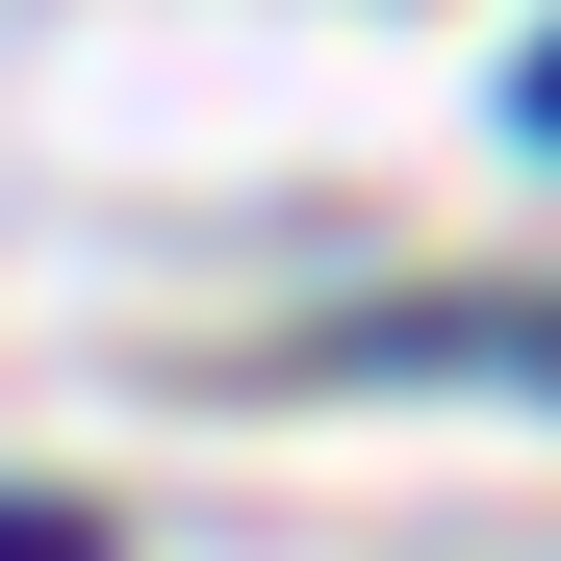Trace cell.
Masks as SVG:
<instances>
[{
  "label": "cell",
  "instance_id": "obj_1",
  "mask_svg": "<svg viewBox=\"0 0 561 561\" xmlns=\"http://www.w3.org/2000/svg\"><path fill=\"white\" fill-rule=\"evenodd\" d=\"M357 357H511V383H561V332H536V307H383Z\"/></svg>",
  "mask_w": 561,
  "mask_h": 561
},
{
  "label": "cell",
  "instance_id": "obj_2",
  "mask_svg": "<svg viewBox=\"0 0 561 561\" xmlns=\"http://www.w3.org/2000/svg\"><path fill=\"white\" fill-rule=\"evenodd\" d=\"M0 561H103V536H77V511H0Z\"/></svg>",
  "mask_w": 561,
  "mask_h": 561
},
{
  "label": "cell",
  "instance_id": "obj_3",
  "mask_svg": "<svg viewBox=\"0 0 561 561\" xmlns=\"http://www.w3.org/2000/svg\"><path fill=\"white\" fill-rule=\"evenodd\" d=\"M536 128H561V51H536Z\"/></svg>",
  "mask_w": 561,
  "mask_h": 561
}]
</instances>
